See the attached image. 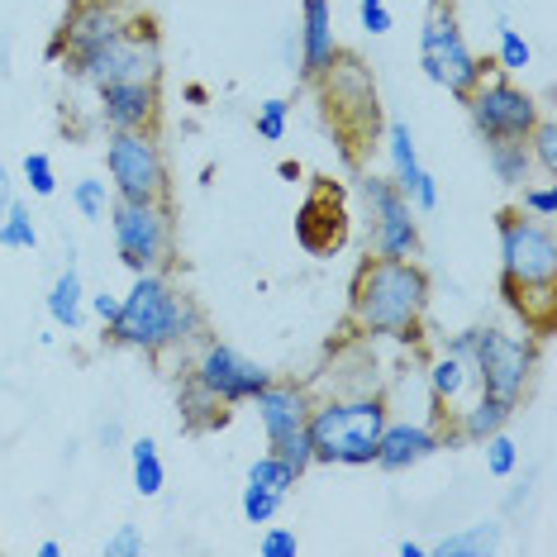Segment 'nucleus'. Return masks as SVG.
I'll return each instance as SVG.
<instances>
[{
  "label": "nucleus",
  "mask_w": 557,
  "mask_h": 557,
  "mask_svg": "<svg viewBox=\"0 0 557 557\" xmlns=\"http://www.w3.org/2000/svg\"><path fill=\"white\" fill-rule=\"evenodd\" d=\"M515 410H519V405L496 400V396H486V391H476V396L467 400L462 410L443 414V429H448V438H453V443H481V438L500 434V429H510Z\"/></svg>",
  "instance_id": "obj_21"
},
{
  "label": "nucleus",
  "mask_w": 557,
  "mask_h": 557,
  "mask_svg": "<svg viewBox=\"0 0 557 557\" xmlns=\"http://www.w3.org/2000/svg\"><path fill=\"white\" fill-rule=\"evenodd\" d=\"M296 238H300V248H306V252H314V258L344 248V238H348V206H344V191H338V186H329V182L314 186L310 200L300 206Z\"/></svg>",
  "instance_id": "obj_17"
},
{
  "label": "nucleus",
  "mask_w": 557,
  "mask_h": 557,
  "mask_svg": "<svg viewBox=\"0 0 557 557\" xmlns=\"http://www.w3.org/2000/svg\"><path fill=\"white\" fill-rule=\"evenodd\" d=\"M396 553H400V557H429V548H424V543H414V539H405Z\"/></svg>",
  "instance_id": "obj_45"
},
{
  "label": "nucleus",
  "mask_w": 557,
  "mask_h": 557,
  "mask_svg": "<svg viewBox=\"0 0 557 557\" xmlns=\"http://www.w3.org/2000/svg\"><path fill=\"white\" fill-rule=\"evenodd\" d=\"M386 158H391V182L400 186V196L410 200V210L434 214L438 210V182H434V172L420 162V144H414V134H410L405 120L386 124Z\"/></svg>",
  "instance_id": "obj_15"
},
{
  "label": "nucleus",
  "mask_w": 557,
  "mask_h": 557,
  "mask_svg": "<svg viewBox=\"0 0 557 557\" xmlns=\"http://www.w3.org/2000/svg\"><path fill=\"white\" fill-rule=\"evenodd\" d=\"M486 168L500 186L519 191L534 176V158H529V144H486Z\"/></svg>",
  "instance_id": "obj_26"
},
{
  "label": "nucleus",
  "mask_w": 557,
  "mask_h": 557,
  "mask_svg": "<svg viewBox=\"0 0 557 557\" xmlns=\"http://www.w3.org/2000/svg\"><path fill=\"white\" fill-rule=\"evenodd\" d=\"M129 476H134V491L144 500H158L162 486H168V467H162V453L153 438H129Z\"/></svg>",
  "instance_id": "obj_24"
},
{
  "label": "nucleus",
  "mask_w": 557,
  "mask_h": 557,
  "mask_svg": "<svg viewBox=\"0 0 557 557\" xmlns=\"http://www.w3.org/2000/svg\"><path fill=\"white\" fill-rule=\"evenodd\" d=\"M86 310H91L100 320V329H106L120 314V296H115V290H96V296H86Z\"/></svg>",
  "instance_id": "obj_41"
},
{
  "label": "nucleus",
  "mask_w": 557,
  "mask_h": 557,
  "mask_svg": "<svg viewBox=\"0 0 557 557\" xmlns=\"http://www.w3.org/2000/svg\"><path fill=\"white\" fill-rule=\"evenodd\" d=\"M124 24H129V15H124L120 0H77L67 10V20H62L48 58H62V67H72V62L91 58L96 48H106Z\"/></svg>",
  "instance_id": "obj_13"
},
{
  "label": "nucleus",
  "mask_w": 557,
  "mask_h": 557,
  "mask_svg": "<svg viewBox=\"0 0 557 557\" xmlns=\"http://www.w3.org/2000/svg\"><path fill=\"white\" fill-rule=\"evenodd\" d=\"M67 77L91 82V86H100V82H129V77L162 82V39H158V29L148 20H129L106 48H96L91 58L72 62Z\"/></svg>",
  "instance_id": "obj_10"
},
{
  "label": "nucleus",
  "mask_w": 557,
  "mask_h": 557,
  "mask_svg": "<svg viewBox=\"0 0 557 557\" xmlns=\"http://www.w3.org/2000/svg\"><path fill=\"white\" fill-rule=\"evenodd\" d=\"M206 100H210V91H206V86H200V82L186 86V106H206Z\"/></svg>",
  "instance_id": "obj_43"
},
{
  "label": "nucleus",
  "mask_w": 557,
  "mask_h": 557,
  "mask_svg": "<svg viewBox=\"0 0 557 557\" xmlns=\"http://www.w3.org/2000/svg\"><path fill=\"white\" fill-rule=\"evenodd\" d=\"M358 20H362V29L372 34V39H376V34L396 29V15H391L386 0H358Z\"/></svg>",
  "instance_id": "obj_40"
},
{
  "label": "nucleus",
  "mask_w": 557,
  "mask_h": 557,
  "mask_svg": "<svg viewBox=\"0 0 557 557\" xmlns=\"http://www.w3.org/2000/svg\"><path fill=\"white\" fill-rule=\"evenodd\" d=\"M476 448H481V458H486V472L496 476V481L519 472V443L505 434V429H500V434H491V438H481Z\"/></svg>",
  "instance_id": "obj_30"
},
{
  "label": "nucleus",
  "mask_w": 557,
  "mask_h": 557,
  "mask_svg": "<svg viewBox=\"0 0 557 557\" xmlns=\"http://www.w3.org/2000/svg\"><path fill=\"white\" fill-rule=\"evenodd\" d=\"M286 124H290V100L272 96L258 106V115H252V129H258L262 144H282L286 138Z\"/></svg>",
  "instance_id": "obj_36"
},
{
  "label": "nucleus",
  "mask_w": 557,
  "mask_h": 557,
  "mask_svg": "<svg viewBox=\"0 0 557 557\" xmlns=\"http://www.w3.org/2000/svg\"><path fill=\"white\" fill-rule=\"evenodd\" d=\"M534 62V48H529V39L519 29H510V24H500V39H496V72H505V77H519V72Z\"/></svg>",
  "instance_id": "obj_29"
},
{
  "label": "nucleus",
  "mask_w": 557,
  "mask_h": 557,
  "mask_svg": "<svg viewBox=\"0 0 557 557\" xmlns=\"http://www.w3.org/2000/svg\"><path fill=\"white\" fill-rule=\"evenodd\" d=\"M268 448L282 458L290 472L296 476H306L310 467H314V443H310V429H296V434H286V438H276V443H268Z\"/></svg>",
  "instance_id": "obj_35"
},
{
  "label": "nucleus",
  "mask_w": 557,
  "mask_h": 557,
  "mask_svg": "<svg viewBox=\"0 0 557 557\" xmlns=\"http://www.w3.org/2000/svg\"><path fill=\"white\" fill-rule=\"evenodd\" d=\"M391 420V400L382 391H338L310 405V443L314 462L329 467H372L376 462V438Z\"/></svg>",
  "instance_id": "obj_4"
},
{
  "label": "nucleus",
  "mask_w": 557,
  "mask_h": 557,
  "mask_svg": "<svg viewBox=\"0 0 557 557\" xmlns=\"http://www.w3.org/2000/svg\"><path fill=\"white\" fill-rule=\"evenodd\" d=\"M248 481H252V486H268V491H276V496H290V491H296V472H290V467L282 462V458H276V453L268 448V453H262V458L258 462H252L248 467Z\"/></svg>",
  "instance_id": "obj_31"
},
{
  "label": "nucleus",
  "mask_w": 557,
  "mask_h": 557,
  "mask_svg": "<svg viewBox=\"0 0 557 557\" xmlns=\"http://www.w3.org/2000/svg\"><path fill=\"white\" fill-rule=\"evenodd\" d=\"M120 438H124V429H120L115 420H110L106 429H100V443H106V448H115V443H120Z\"/></svg>",
  "instance_id": "obj_44"
},
{
  "label": "nucleus",
  "mask_w": 557,
  "mask_h": 557,
  "mask_svg": "<svg viewBox=\"0 0 557 557\" xmlns=\"http://www.w3.org/2000/svg\"><path fill=\"white\" fill-rule=\"evenodd\" d=\"M524 144H529V158H534V172H543L553 182V176H557V124L543 115Z\"/></svg>",
  "instance_id": "obj_32"
},
{
  "label": "nucleus",
  "mask_w": 557,
  "mask_h": 557,
  "mask_svg": "<svg viewBox=\"0 0 557 557\" xmlns=\"http://www.w3.org/2000/svg\"><path fill=\"white\" fill-rule=\"evenodd\" d=\"M420 67H424V77L434 86H443L453 100H462L491 72L486 62L472 53V44L462 39L458 20H453L448 10H434L429 24L420 29Z\"/></svg>",
  "instance_id": "obj_11"
},
{
  "label": "nucleus",
  "mask_w": 557,
  "mask_h": 557,
  "mask_svg": "<svg viewBox=\"0 0 557 557\" xmlns=\"http://www.w3.org/2000/svg\"><path fill=\"white\" fill-rule=\"evenodd\" d=\"M276 172H282L286 182H300V162H282V168H276Z\"/></svg>",
  "instance_id": "obj_47"
},
{
  "label": "nucleus",
  "mask_w": 557,
  "mask_h": 557,
  "mask_svg": "<svg viewBox=\"0 0 557 557\" xmlns=\"http://www.w3.org/2000/svg\"><path fill=\"white\" fill-rule=\"evenodd\" d=\"M358 206L367 214V252L372 258H420V220L391 176L362 172Z\"/></svg>",
  "instance_id": "obj_9"
},
{
  "label": "nucleus",
  "mask_w": 557,
  "mask_h": 557,
  "mask_svg": "<svg viewBox=\"0 0 557 557\" xmlns=\"http://www.w3.org/2000/svg\"><path fill=\"white\" fill-rule=\"evenodd\" d=\"M0 248H10V252H34L39 248V224H34V214H29V206H24L20 196L10 200L5 220H0Z\"/></svg>",
  "instance_id": "obj_27"
},
{
  "label": "nucleus",
  "mask_w": 557,
  "mask_h": 557,
  "mask_svg": "<svg viewBox=\"0 0 557 557\" xmlns=\"http://www.w3.org/2000/svg\"><path fill=\"white\" fill-rule=\"evenodd\" d=\"M252 410H258V424H262V438L276 443V438H286V434H296V429H306L310 420V386H300V382H272L258 391V396L248 400Z\"/></svg>",
  "instance_id": "obj_19"
},
{
  "label": "nucleus",
  "mask_w": 557,
  "mask_h": 557,
  "mask_svg": "<svg viewBox=\"0 0 557 557\" xmlns=\"http://www.w3.org/2000/svg\"><path fill=\"white\" fill-rule=\"evenodd\" d=\"M424 386H429V400H434L438 420L453 410H462L467 400L476 396V372H472V358L448 344H438V352L429 358L424 367Z\"/></svg>",
  "instance_id": "obj_20"
},
{
  "label": "nucleus",
  "mask_w": 557,
  "mask_h": 557,
  "mask_svg": "<svg viewBox=\"0 0 557 557\" xmlns=\"http://www.w3.org/2000/svg\"><path fill=\"white\" fill-rule=\"evenodd\" d=\"M72 206H77L82 220L106 224L110 206H115V191H110L106 176H82V182H72Z\"/></svg>",
  "instance_id": "obj_28"
},
{
  "label": "nucleus",
  "mask_w": 557,
  "mask_h": 557,
  "mask_svg": "<svg viewBox=\"0 0 557 557\" xmlns=\"http://www.w3.org/2000/svg\"><path fill=\"white\" fill-rule=\"evenodd\" d=\"M186 376H191L200 391H210L220 405H230V410H234V405H248L262 386L272 382L268 367L244 358V352L230 348V344H220V338H200V348L191 358V372H186Z\"/></svg>",
  "instance_id": "obj_12"
},
{
  "label": "nucleus",
  "mask_w": 557,
  "mask_h": 557,
  "mask_svg": "<svg viewBox=\"0 0 557 557\" xmlns=\"http://www.w3.org/2000/svg\"><path fill=\"white\" fill-rule=\"evenodd\" d=\"M115 258L134 272H168L176 262V224L168 200H115L106 214Z\"/></svg>",
  "instance_id": "obj_5"
},
{
  "label": "nucleus",
  "mask_w": 557,
  "mask_h": 557,
  "mask_svg": "<svg viewBox=\"0 0 557 557\" xmlns=\"http://www.w3.org/2000/svg\"><path fill=\"white\" fill-rule=\"evenodd\" d=\"M500 238V296L529 334L543 338L553 329V286H557V234L548 220H534L524 210L496 214Z\"/></svg>",
  "instance_id": "obj_2"
},
{
  "label": "nucleus",
  "mask_w": 557,
  "mask_h": 557,
  "mask_svg": "<svg viewBox=\"0 0 557 557\" xmlns=\"http://www.w3.org/2000/svg\"><path fill=\"white\" fill-rule=\"evenodd\" d=\"M448 448V429L424 424V420H386L382 438H376V462L382 472H410Z\"/></svg>",
  "instance_id": "obj_16"
},
{
  "label": "nucleus",
  "mask_w": 557,
  "mask_h": 557,
  "mask_svg": "<svg viewBox=\"0 0 557 557\" xmlns=\"http://www.w3.org/2000/svg\"><path fill=\"white\" fill-rule=\"evenodd\" d=\"M462 110L481 144H524L534 134V124L543 120V100L529 96L515 77H505L496 67L462 96Z\"/></svg>",
  "instance_id": "obj_7"
},
{
  "label": "nucleus",
  "mask_w": 557,
  "mask_h": 557,
  "mask_svg": "<svg viewBox=\"0 0 557 557\" xmlns=\"http://www.w3.org/2000/svg\"><path fill=\"white\" fill-rule=\"evenodd\" d=\"M176 405H182V424L191 429V434H206V429L230 424V405H220L210 391H200L191 376H182V396H176Z\"/></svg>",
  "instance_id": "obj_25"
},
{
  "label": "nucleus",
  "mask_w": 557,
  "mask_h": 557,
  "mask_svg": "<svg viewBox=\"0 0 557 557\" xmlns=\"http://www.w3.org/2000/svg\"><path fill=\"white\" fill-rule=\"evenodd\" d=\"M344 58L334 34V0H300V77L320 82Z\"/></svg>",
  "instance_id": "obj_18"
},
{
  "label": "nucleus",
  "mask_w": 557,
  "mask_h": 557,
  "mask_svg": "<svg viewBox=\"0 0 557 557\" xmlns=\"http://www.w3.org/2000/svg\"><path fill=\"white\" fill-rule=\"evenodd\" d=\"M519 210L553 224L557 220V186L553 182H524L519 186Z\"/></svg>",
  "instance_id": "obj_37"
},
{
  "label": "nucleus",
  "mask_w": 557,
  "mask_h": 557,
  "mask_svg": "<svg viewBox=\"0 0 557 557\" xmlns=\"http://www.w3.org/2000/svg\"><path fill=\"white\" fill-rule=\"evenodd\" d=\"M500 548V524L496 519H476V524H462L453 529V534H443L429 557H486Z\"/></svg>",
  "instance_id": "obj_23"
},
{
  "label": "nucleus",
  "mask_w": 557,
  "mask_h": 557,
  "mask_svg": "<svg viewBox=\"0 0 557 557\" xmlns=\"http://www.w3.org/2000/svg\"><path fill=\"white\" fill-rule=\"evenodd\" d=\"M434 282L414 258H367L348 286V324L358 338L386 344H420Z\"/></svg>",
  "instance_id": "obj_1"
},
{
  "label": "nucleus",
  "mask_w": 557,
  "mask_h": 557,
  "mask_svg": "<svg viewBox=\"0 0 557 557\" xmlns=\"http://www.w3.org/2000/svg\"><path fill=\"white\" fill-rule=\"evenodd\" d=\"M39 557H62V543L58 539H44L39 543Z\"/></svg>",
  "instance_id": "obj_46"
},
{
  "label": "nucleus",
  "mask_w": 557,
  "mask_h": 557,
  "mask_svg": "<svg viewBox=\"0 0 557 557\" xmlns=\"http://www.w3.org/2000/svg\"><path fill=\"white\" fill-rule=\"evenodd\" d=\"M106 182L115 200H168L172 176L158 129H110L106 134Z\"/></svg>",
  "instance_id": "obj_8"
},
{
  "label": "nucleus",
  "mask_w": 557,
  "mask_h": 557,
  "mask_svg": "<svg viewBox=\"0 0 557 557\" xmlns=\"http://www.w3.org/2000/svg\"><path fill=\"white\" fill-rule=\"evenodd\" d=\"M144 548L148 543H144V529L138 524H120L115 534L106 539V557H144Z\"/></svg>",
  "instance_id": "obj_39"
},
{
  "label": "nucleus",
  "mask_w": 557,
  "mask_h": 557,
  "mask_svg": "<svg viewBox=\"0 0 557 557\" xmlns=\"http://www.w3.org/2000/svg\"><path fill=\"white\" fill-rule=\"evenodd\" d=\"M10 200H15V176H10V168H5V162H0V220H5Z\"/></svg>",
  "instance_id": "obj_42"
},
{
  "label": "nucleus",
  "mask_w": 557,
  "mask_h": 557,
  "mask_svg": "<svg viewBox=\"0 0 557 557\" xmlns=\"http://www.w3.org/2000/svg\"><path fill=\"white\" fill-rule=\"evenodd\" d=\"M96 120L110 129H158L162 120V91L158 82H100L96 86Z\"/></svg>",
  "instance_id": "obj_14"
},
{
  "label": "nucleus",
  "mask_w": 557,
  "mask_h": 557,
  "mask_svg": "<svg viewBox=\"0 0 557 557\" xmlns=\"http://www.w3.org/2000/svg\"><path fill=\"white\" fill-rule=\"evenodd\" d=\"M20 176H24V186H29V196H39V200L58 196V168L48 153H24Z\"/></svg>",
  "instance_id": "obj_34"
},
{
  "label": "nucleus",
  "mask_w": 557,
  "mask_h": 557,
  "mask_svg": "<svg viewBox=\"0 0 557 557\" xmlns=\"http://www.w3.org/2000/svg\"><path fill=\"white\" fill-rule=\"evenodd\" d=\"M115 348H134L162 358L172 348H191L206 338V314L168 272H134L129 290L120 296V314L106 324Z\"/></svg>",
  "instance_id": "obj_3"
},
{
  "label": "nucleus",
  "mask_w": 557,
  "mask_h": 557,
  "mask_svg": "<svg viewBox=\"0 0 557 557\" xmlns=\"http://www.w3.org/2000/svg\"><path fill=\"white\" fill-rule=\"evenodd\" d=\"M472 372H476V391L510 405H524L529 382L539 372V338L534 334H505L496 324H472Z\"/></svg>",
  "instance_id": "obj_6"
},
{
  "label": "nucleus",
  "mask_w": 557,
  "mask_h": 557,
  "mask_svg": "<svg viewBox=\"0 0 557 557\" xmlns=\"http://www.w3.org/2000/svg\"><path fill=\"white\" fill-rule=\"evenodd\" d=\"M258 553H262V557H296V553H300L296 529L268 524V529H262V539H258Z\"/></svg>",
  "instance_id": "obj_38"
},
{
  "label": "nucleus",
  "mask_w": 557,
  "mask_h": 557,
  "mask_svg": "<svg viewBox=\"0 0 557 557\" xmlns=\"http://www.w3.org/2000/svg\"><path fill=\"white\" fill-rule=\"evenodd\" d=\"M48 320L58 329H67V334H77L86 324V286H82V272L72 268V262L53 276V286H48Z\"/></svg>",
  "instance_id": "obj_22"
},
{
  "label": "nucleus",
  "mask_w": 557,
  "mask_h": 557,
  "mask_svg": "<svg viewBox=\"0 0 557 557\" xmlns=\"http://www.w3.org/2000/svg\"><path fill=\"white\" fill-rule=\"evenodd\" d=\"M282 505H286V496H276V491H268V486H252V481H244V496H238V510H244L248 524H272Z\"/></svg>",
  "instance_id": "obj_33"
}]
</instances>
